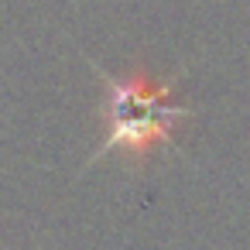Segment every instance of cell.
Here are the masks:
<instances>
[{
	"mask_svg": "<svg viewBox=\"0 0 250 250\" xmlns=\"http://www.w3.org/2000/svg\"><path fill=\"white\" fill-rule=\"evenodd\" d=\"M103 83L100 124L103 137L89 161L120 154L124 161H144L175 141V130L192 117L188 106L175 103V79L154 76L144 65H130L124 76L96 69Z\"/></svg>",
	"mask_w": 250,
	"mask_h": 250,
	"instance_id": "obj_1",
	"label": "cell"
}]
</instances>
